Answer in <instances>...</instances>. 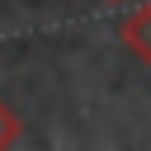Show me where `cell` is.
Segmentation results:
<instances>
[{
    "mask_svg": "<svg viewBox=\"0 0 151 151\" xmlns=\"http://www.w3.org/2000/svg\"><path fill=\"white\" fill-rule=\"evenodd\" d=\"M118 33H123L127 52H132L137 61H146V66H151V5H142L137 14H127Z\"/></svg>",
    "mask_w": 151,
    "mask_h": 151,
    "instance_id": "6da1fadb",
    "label": "cell"
},
{
    "mask_svg": "<svg viewBox=\"0 0 151 151\" xmlns=\"http://www.w3.org/2000/svg\"><path fill=\"white\" fill-rule=\"evenodd\" d=\"M14 142H19V118L0 104V146H14Z\"/></svg>",
    "mask_w": 151,
    "mask_h": 151,
    "instance_id": "7a4b0ae2",
    "label": "cell"
}]
</instances>
